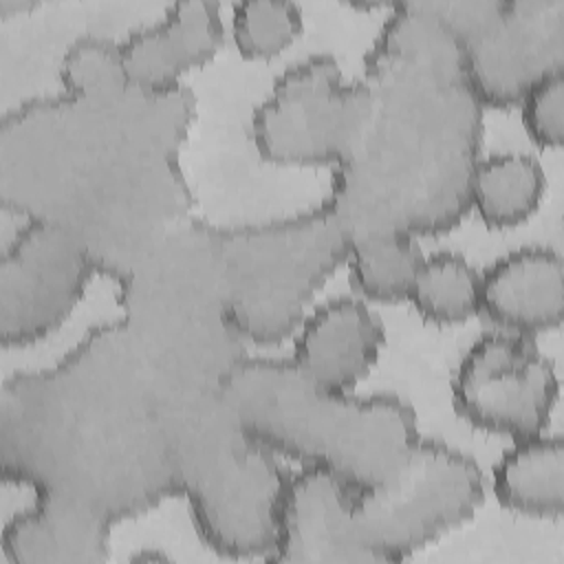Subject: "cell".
I'll return each mask as SVG.
<instances>
[{
	"instance_id": "cell-1",
	"label": "cell",
	"mask_w": 564,
	"mask_h": 564,
	"mask_svg": "<svg viewBox=\"0 0 564 564\" xmlns=\"http://www.w3.org/2000/svg\"><path fill=\"white\" fill-rule=\"evenodd\" d=\"M220 386L178 383L123 319L99 324L53 366L4 381L2 474L110 524L145 513L181 491L189 414Z\"/></svg>"
},
{
	"instance_id": "cell-2",
	"label": "cell",
	"mask_w": 564,
	"mask_h": 564,
	"mask_svg": "<svg viewBox=\"0 0 564 564\" xmlns=\"http://www.w3.org/2000/svg\"><path fill=\"white\" fill-rule=\"evenodd\" d=\"M196 97L187 86L108 99L35 97L0 123V200L73 236L97 273L121 280L192 216L178 163Z\"/></svg>"
},
{
	"instance_id": "cell-3",
	"label": "cell",
	"mask_w": 564,
	"mask_h": 564,
	"mask_svg": "<svg viewBox=\"0 0 564 564\" xmlns=\"http://www.w3.org/2000/svg\"><path fill=\"white\" fill-rule=\"evenodd\" d=\"M482 112L465 51L432 2L394 4L364 57L326 203L350 240L434 236L469 212Z\"/></svg>"
},
{
	"instance_id": "cell-4",
	"label": "cell",
	"mask_w": 564,
	"mask_h": 564,
	"mask_svg": "<svg viewBox=\"0 0 564 564\" xmlns=\"http://www.w3.org/2000/svg\"><path fill=\"white\" fill-rule=\"evenodd\" d=\"M223 390L251 438L302 467L326 469L357 491L388 480L419 438L408 401L319 388L291 359L245 355Z\"/></svg>"
},
{
	"instance_id": "cell-5",
	"label": "cell",
	"mask_w": 564,
	"mask_h": 564,
	"mask_svg": "<svg viewBox=\"0 0 564 564\" xmlns=\"http://www.w3.org/2000/svg\"><path fill=\"white\" fill-rule=\"evenodd\" d=\"M123 324L143 352L189 388L220 386L245 357L225 300L220 227L189 216L119 280Z\"/></svg>"
},
{
	"instance_id": "cell-6",
	"label": "cell",
	"mask_w": 564,
	"mask_h": 564,
	"mask_svg": "<svg viewBox=\"0 0 564 564\" xmlns=\"http://www.w3.org/2000/svg\"><path fill=\"white\" fill-rule=\"evenodd\" d=\"M178 476V494L212 551L269 560L291 471L240 427L223 386L207 392L189 416Z\"/></svg>"
},
{
	"instance_id": "cell-7",
	"label": "cell",
	"mask_w": 564,
	"mask_h": 564,
	"mask_svg": "<svg viewBox=\"0 0 564 564\" xmlns=\"http://www.w3.org/2000/svg\"><path fill=\"white\" fill-rule=\"evenodd\" d=\"M220 242L229 319L245 341L267 346L297 330L352 240L324 200L284 218L220 227Z\"/></svg>"
},
{
	"instance_id": "cell-8",
	"label": "cell",
	"mask_w": 564,
	"mask_h": 564,
	"mask_svg": "<svg viewBox=\"0 0 564 564\" xmlns=\"http://www.w3.org/2000/svg\"><path fill=\"white\" fill-rule=\"evenodd\" d=\"M485 500V476L463 452L416 438L397 471L355 494V520L372 562H399L469 520Z\"/></svg>"
},
{
	"instance_id": "cell-9",
	"label": "cell",
	"mask_w": 564,
	"mask_h": 564,
	"mask_svg": "<svg viewBox=\"0 0 564 564\" xmlns=\"http://www.w3.org/2000/svg\"><path fill=\"white\" fill-rule=\"evenodd\" d=\"M357 106V79L319 53L289 66L258 104L251 137L278 165H335L346 150Z\"/></svg>"
},
{
	"instance_id": "cell-10",
	"label": "cell",
	"mask_w": 564,
	"mask_h": 564,
	"mask_svg": "<svg viewBox=\"0 0 564 564\" xmlns=\"http://www.w3.org/2000/svg\"><path fill=\"white\" fill-rule=\"evenodd\" d=\"M557 392L553 359L533 337L509 330L476 339L452 381L456 412L469 425L511 441L546 432Z\"/></svg>"
},
{
	"instance_id": "cell-11",
	"label": "cell",
	"mask_w": 564,
	"mask_h": 564,
	"mask_svg": "<svg viewBox=\"0 0 564 564\" xmlns=\"http://www.w3.org/2000/svg\"><path fill=\"white\" fill-rule=\"evenodd\" d=\"M97 273L64 229L22 220L0 256V341L29 346L51 335L77 306Z\"/></svg>"
},
{
	"instance_id": "cell-12",
	"label": "cell",
	"mask_w": 564,
	"mask_h": 564,
	"mask_svg": "<svg viewBox=\"0 0 564 564\" xmlns=\"http://www.w3.org/2000/svg\"><path fill=\"white\" fill-rule=\"evenodd\" d=\"M465 70L485 108L518 106L533 84L564 70V0H502L465 44Z\"/></svg>"
},
{
	"instance_id": "cell-13",
	"label": "cell",
	"mask_w": 564,
	"mask_h": 564,
	"mask_svg": "<svg viewBox=\"0 0 564 564\" xmlns=\"http://www.w3.org/2000/svg\"><path fill=\"white\" fill-rule=\"evenodd\" d=\"M355 494V487L319 467H302L291 474L269 560L289 564L372 562L359 540Z\"/></svg>"
},
{
	"instance_id": "cell-14",
	"label": "cell",
	"mask_w": 564,
	"mask_h": 564,
	"mask_svg": "<svg viewBox=\"0 0 564 564\" xmlns=\"http://www.w3.org/2000/svg\"><path fill=\"white\" fill-rule=\"evenodd\" d=\"M295 333L291 361L313 383L333 392L357 386L386 341L379 315L357 297L324 302L302 319Z\"/></svg>"
},
{
	"instance_id": "cell-15",
	"label": "cell",
	"mask_w": 564,
	"mask_h": 564,
	"mask_svg": "<svg viewBox=\"0 0 564 564\" xmlns=\"http://www.w3.org/2000/svg\"><path fill=\"white\" fill-rule=\"evenodd\" d=\"M225 37L220 4L185 0L145 26L130 31L121 42V57L137 88L165 90L181 86V77L216 55Z\"/></svg>"
},
{
	"instance_id": "cell-16",
	"label": "cell",
	"mask_w": 564,
	"mask_h": 564,
	"mask_svg": "<svg viewBox=\"0 0 564 564\" xmlns=\"http://www.w3.org/2000/svg\"><path fill=\"white\" fill-rule=\"evenodd\" d=\"M480 311L502 330L535 335L564 315V262L551 247H520L480 273Z\"/></svg>"
},
{
	"instance_id": "cell-17",
	"label": "cell",
	"mask_w": 564,
	"mask_h": 564,
	"mask_svg": "<svg viewBox=\"0 0 564 564\" xmlns=\"http://www.w3.org/2000/svg\"><path fill=\"white\" fill-rule=\"evenodd\" d=\"M110 522L37 491L4 516L2 555L11 564H88L108 557Z\"/></svg>"
},
{
	"instance_id": "cell-18",
	"label": "cell",
	"mask_w": 564,
	"mask_h": 564,
	"mask_svg": "<svg viewBox=\"0 0 564 564\" xmlns=\"http://www.w3.org/2000/svg\"><path fill=\"white\" fill-rule=\"evenodd\" d=\"M494 494L511 511L560 518L564 511V441L560 434L513 438L494 465Z\"/></svg>"
},
{
	"instance_id": "cell-19",
	"label": "cell",
	"mask_w": 564,
	"mask_h": 564,
	"mask_svg": "<svg viewBox=\"0 0 564 564\" xmlns=\"http://www.w3.org/2000/svg\"><path fill=\"white\" fill-rule=\"evenodd\" d=\"M544 172L522 152L478 159L469 185V209L489 227H513L527 220L542 200Z\"/></svg>"
},
{
	"instance_id": "cell-20",
	"label": "cell",
	"mask_w": 564,
	"mask_h": 564,
	"mask_svg": "<svg viewBox=\"0 0 564 564\" xmlns=\"http://www.w3.org/2000/svg\"><path fill=\"white\" fill-rule=\"evenodd\" d=\"M423 253L412 236L375 234L352 238L348 251L350 282L372 302H401L410 297Z\"/></svg>"
},
{
	"instance_id": "cell-21",
	"label": "cell",
	"mask_w": 564,
	"mask_h": 564,
	"mask_svg": "<svg viewBox=\"0 0 564 564\" xmlns=\"http://www.w3.org/2000/svg\"><path fill=\"white\" fill-rule=\"evenodd\" d=\"M408 300L427 322H465L480 311V273L458 253H432L423 258Z\"/></svg>"
},
{
	"instance_id": "cell-22",
	"label": "cell",
	"mask_w": 564,
	"mask_h": 564,
	"mask_svg": "<svg viewBox=\"0 0 564 564\" xmlns=\"http://www.w3.org/2000/svg\"><path fill=\"white\" fill-rule=\"evenodd\" d=\"M64 93L86 99H108L130 90L119 42L84 33L75 37L59 64Z\"/></svg>"
},
{
	"instance_id": "cell-23",
	"label": "cell",
	"mask_w": 564,
	"mask_h": 564,
	"mask_svg": "<svg viewBox=\"0 0 564 564\" xmlns=\"http://www.w3.org/2000/svg\"><path fill=\"white\" fill-rule=\"evenodd\" d=\"M300 31L302 11L289 0H242L231 9L234 42L251 59L278 55Z\"/></svg>"
},
{
	"instance_id": "cell-24",
	"label": "cell",
	"mask_w": 564,
	"mask_h": 564,
	"mask_svg": "<svg viewBox=\"0 0 564 564\" xmlns=\"http://www.w3.org/2000/svg\"><path fill=\"white\" fill-rule=\"evenodd\" d=\"M520 115L527 134L542 148H560L564 141V70L542 77L522 97Z\"/></svg>"
},
{
	"instance_id": "cell-25",
	"label": "cell",
	"mask_w": 564,
	"mask_h": 564,
	"mask_svg": "<svg viewBox=\"0 0 564 564\" xmlns=\"http://www.w3.org/2000/svg\"><path fill=\"white\" fill-rule=\"evenodd\" d=\"M132 560L134 562H159V560H167V555L159 549H141Z\"/></svg>"
}]
</instances>
